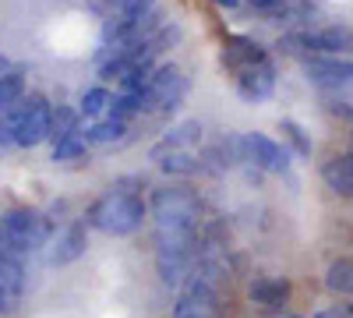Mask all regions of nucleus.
<instances>
[{"label": "nucleus", "instance_id": "f257e3e1", "mask_svg": "<svg viewBox=\"0 0 353 318\" xmlns=\"http://www.w3.org/2000/svg\"><path fill=\"white\" fill-rule=\"evenodd\" d=\"M131 181H121L117 188H110L106 195H99L85 212V223L99 230L106 237H131L134 230L149 216V206L141 201L138 188H128Z\"/></svg>", "mask_w": 353, "mask_h": 318}, {"label": "nucleus", "instance_id": "f03ea898", "mask_svg": "<svg viewBox=\"0 0 353 318\" xmlns=\"http://www.w3.org/2000/svg\"><path fill=\"white\" fill-rule=\"evenodd\" d=\"M198 230H156V272L166 286H184L194 276Z\"/></svg>", "mask_w": 353, "mask_h": 318}, {"label": "nucleus", "instance_id": "7ed1b4c3", "mask_svg": "<svg viewBox=\"0 0 353 318\" xmlns=\"http://www.w3.org/2000/svg\"><path fill=\"white\" fill-rule=\"evenodd\" d=\"M50 237H53V223L36 209H8L0 216V248L11 255L32 258L50 244Z\"/></svg>", "mask_w": 353, "mask_h": 318}, {"label": "nucleus", "instance_id": "20e7f679", "mask_svg": "<svg viewBox=\"0 0 353 318\" xmlns=\"http://www.w3.org/2000/svg\"><path fill=\"white\" fill-rule=\"evenodd\" d=\"M138 96V113H170L184 103L188 96V78L181 68L173 64H163V68H152L149 78H145L138 89H131Z\"/></svg>", "mask_w": 353, "mask_h": 318}, {"label": "nucleus", "instance_id": "39448f33", "mask_svg": "<svg viewBox=\"0 0 353 318\" xmlns=\"http://www.w3.org/2000/svg\"><path fill=\"white\" fill-rule=\"evenodd\" d=\"M149 209H152L156 230H198L201 201L191 188H181V184L156 188Z\"/></svg>", "mask_w": 353, "mask_h": 318}, {"label": "nucleus", "instance_id": "423d86ee", "mask_svg": "<svg viewBox=\"0 0 353 318\" xmlns=\"http://www.w3.org/2000/svg\"><path fill=\"white\" fill-rule=\"evenodd\" d=\"M290 53H307V57H339L346 50H353V28L346 25H325V28H301V32L283 36V43Z\"/></svg>", "mask_w": 353, "mask_h": 318}, {"label": "nucleus", "instance_id": "0eeeda50", "mask_svg": "<svg viewBox=\"0 0 353 318\" xmlns=\"http://www.w3.org/2000/svg\"><path fill=\"white\" fill-rule=\"evenodd\" d=\"M50 121H53V106L43 96H28L21 99V117H18V149H36L43 141H50Z\"/></svg>", "mask_w": 353, "mask_h": 318}, {"label": "nucleus", "instance_id": "6e6552de", "mask_svg": "<svg viewBox=\"0 0 353 318\" xmlns=\"http://www.w3.org/2000/svg\"><path fill=\"white\" fill-rule=\"evenodd\" d=\"M25 286H28V258L0 248V315H11L21 308Z\"/></svg>", "mask_w": 353, "mask_h": 318}, {"label": "nucleus", "instance_id": "1a4fd4ad", "mask_svg": "<svg viewBox=\"0 0 353 318\" xmlns=\"http://www.w3.org/2000/svg\"><path fill=\"white\" fill-rule=\"evenodd\" d=\"M216 297H219L216 283L201 279V276H191L184 283L181 297L173 301L170 318H216Z\"/></svg>", "mask_w": 353, "mask_h": 318}, {"label": "nucleus", "instance_id": "9d476101", "mask_svg": "<svg viewBox=\"0 0 353 318\" xmlns=\"http://www.w3.org/2000/svg\"><path fill=\"white\" fill-rule=\"evenodd\" d=\"M230 74H233V89H237V96L248 99V103L269 99L272 89H276V64H272V57L254 61V64H244V68L230 71Z\"/></svg>", "mask_w": 353, "mask_h": 318}, {"label": "nucleus", "instance_id": "9b49d317", "mask_svg": "<svg viewBox=\"0 0 353 318\" xmlns=\"http://www.w3.org/2000/svg\"><path fill=\"white\" fill-rule=\"evenodd\" d=\"M244 138V156L251 166L265 170V173H286L290 170V152L272 141L269 135H241Z\"/></svg>", "mask_w": 353, "mask_h": 318}, {"label": "nucleus", "instance_id": "f8f14e48", "mask_svg": "<svg viewBox=\"0 0 353 318\" xmlns=\"http://www.w3.org/2000/svg\"><path fill=\"white\" fill-rule=\"evenodd\" d=\"M304 71L321 89H350L353 85V61H339V57H307Z\"/></svg>", "mask_w": 353, "mask_h": 318}, {"label": "nucleus", "instance_id": "ddd939ff", "mask_svg": "<svg viewBox=\"0 0 353 318\" xmlns=\"http://www.w3.org/2000/svg\"><path fill=\"white\" fill-rule=\"evenodd\" d=\"M81 255H85V223H71L57 237H50V255H46L50 266H71Z\"/></svg>", "mask_w": 353, "mask_h": 318}, {"label": "nucleus", "instance_id": "4468645a", "mask_svg": "<svg viewBox=\"0 0 353 318\" xmlns=\"http://www.w3.org/2000/svg\"><path fill=\"white\" fill-rule=\"evenodd\" d=\"M198 141H201V124H194V121H188V124H176V128H170L156 146L149 149V156L159 163L163 156H170V152H198Z\"/></svg>", "mask_w": 353, "mask_h": 318}, {"label": "nucleus", "instance_id": "2eb2a0df", "mask_svg": "<svg viewBox=\"0 0 353 318\" xmlns=\"http://www.w3.org/2000/svg\"><path fill=\"white\" fill-rule=\"evenodd\" d=\"M265 46L261 43H254V39H248V36H230L226 43H223V68L226 71H237V68H244V64H254V61H265Z\"/></svg>", "mask_w": 353, "mask_h": 318}, {"label": "nucleus", "instance_id": "dca6fc26", "mask_svg": "<svg viewBox=\"0 0 353 318\" xmlns=\"http://www.w3.org/2000/svg\"><path fill=\"white\" fill-rule=\"evenodd\" d=\"M251 301L265 311H279L290 301V279L283 276H261L251 283Z\"/></svg>", "mask_w": 353, "mask_h": 318}, {"label": "nucleus", "instance_id": "f3484780", "mask_svg": "<svg viewBox=\"0 0 353 318\" xmlns=\"http://www.w3.org/2000/svg\"><path fill=\"white\" fill-rule=\"evenodd\" d=\"M321 181L329 184L332 195H339V198H353V152L332 156L325 166H321Z\"/></svg>", "mask_w": 353, "mask_h": 318}, {"label": "nucleus", "instance_id": "a211bd4d", "mask_svg": "<svg viewBox=\"0 0 353 318\" xmlns=\"http://www.w3.org/2000/svg\"><path fill=\"white\" fill-rule=\"evenodd\" d=\"M124 135H128V121H117V117H106V121H96L92 128H85L88 146H110V141H121Z\"/></svg>", "mask_w": 353, "mask_h": 318}, {"label": "nucleus", "instance_id": "6ab92c4d", "mask_svg": "<svg viewBox=\"0 0 353 318\" xmlns=\"http://www.w3.org/2000/svg\"><path fill=\"white\" fill-rule=\"evenodd\" d=\"M21 99H25V74L18 68H8L4 74H0V113L11 110Z\"/></svg>", "mask_w": 353, "mask_h": 318}, {"label": "nucleus", "instance_id": "aec40b11", "mask_svg": "<svg viewBox=\"0 0 353 318\" xmlns=\"http://www.w3.org/2000/svg\"><path fill=\"white\" fill-rule=\"evenodd\" d=\"M325 286L332 294H346L353 297V258H336L325 272Z\"/></svg>", "mask_w": 353, "mask_h": 318}, {"label": "nucleus", "instance_id": "412c9836", "mask_svg": "<svg viewBox=\"0 0 353 318\" xmlns=\"http://www.w3.org/2000/svg\"><path fill=\"white\" fill-rule=\"evenodd\" d=\"M85 149H88V138H85V131L78 128V131H71V135H64V138H57V141H53V159H57V163L81 159Z\"/></svg>", "mask_w": 353, "mask_h": 318}, {"label": "nucleus", "instance_id": "4be33fe9", "mask_svg": "<svg viewBox=\"0 0 353 318\" xmlns=\"http://www.w3.org/2000/svg\"><path fill=\"white\" fill-rule=\"evenodd\" d=\"M78 117H81L78 110H71V106H57V110H53V121H50V141H57V138H64V135L78 131V128H81Z\"/></svg>", "mask_w": 353, "mask_h": 318}, {"label": "nucleus", "instance_id": "5701e85b", "mask_svg": "<svg viewBox=\"0 0 353 318\" xmlns=\"http://www.w3.org/2000/svg\"><path fill=\"white\" fill-rule=\"evenodd\" d=\"M110 103H113V96H110L106 89H88V92L81 96L78 113H81V117H103V113L110 110Z\"/></svg>", "mask_w": 353, "mask_h": 318}, {"label": "nucleus", "instance_id": "b1692460", "mask_svg": "<svg viewBox=\"0 0 353 318\" xmlns=\"http://www.w3.org/2000/svg\"><path fill=\"white\" fill-rule=\"evenodd\" d=\"M18 117H21V103L0 113V149H11L18 141Z\"/></svg>", "mask_w": 353, "mask_h": 318}, {"label": "nucleus", "instance_id": "393cba45", "mask_svg": "<svg viewBox=\"0 0 353 318\" xmlns=\"http://www.w3.org/2000/svg\"><path fill=\"white\" fill-rule=\"evenodd\" d=\"M159 166H163L166 173H176V177H188V173L198 170V156H194V152H170V156L159 159Z\"/></svg>", "mask_w": 353, "mask_h": 318}, {"label": "nucleus", "instance_id": "a878e982", "mask_svg": "<svg viewBox=\"0 0 353 318\" xmlns=\"http://www.w3.org/2000/svg\"><path fill=\"white\" fill-rule=\"evenodd\" d=\"M283 135L293 141V149H297V156H311V138L304 135V128L297 121H283Z\"/></svg>", "mask_w": 353, "mask_h": 318}, {"label": "nucleus", "instance_id": "bb28decb", "mask_svg": "<svg viewBox=\"0 0 353 318\" xmlns=\"http://www.w3.org/2000/svg\"><path fill=\"white\" fill-rule=\"evenodd\" d=\"M290 0H251V8L254 11H261V14H272V11H279V8H286Z\"/></svg>", "mask_w": 353, "mask_h": 318}, {"label": "nucleus", "instance_id": "cd10ccee", "mask_svg": "<svg viewBox=\"0 0 353 318\" xmlns=\"http://www.w3.org/2000/svg\"><path fill=\"white\" fill-rule=\"evenodd\" d=\"M314 318H353V311L350 308H321Z\"/></svg>", "mask_w": 353, "mask_h": 318}, {"label": "nucleus", "instance_id": "c85d7f7f", "mask_svg": "<svg viewBox=\"0 0 353 318\" xmlns=\"http://www.w3.org/2000/svg\"><path fill=\"white\" fill-rule=\"evenodd\" d=\"M106 4H110V8H113V11H124V8H128V4H131V0H106Z\"/></svg>", "mask_w": 353, "mask_h": 318}, {"label": "nucleus", "instance_id": "c756f323", "mask_svg": "<svg viewBox=\"0 0 353 318\" xmlns=\"http://www.w3.org/2000/svg\"><path fill=\"white\" fill-rule=\"evenodd\" d=\"M216 4H223V8H233V4H241V0H216Z\"/></svg>", "mask_w": 353, "mask_h": 318}, {"label": "nucleus", "instance_id": "7c9ffc66", "mask_svg": "<svg viewBox=\"0 0 353 318\" xmlns=\"http://www.w3.org/2000/svg\"><path fill=\"white\" fill-rule=\"evenodd\" d=\"M8 71V61H4V57H0V74H4Z\"/></svg>", "mask_w": 353, "mask_h": 318}, {"label": "nucleus", "instance_id": "2f4dec72", "mask_svg": "<svg viewBox=\"0 0 353 318\" xmlns=\"http://www.w3.org/2000/svg\"><path fill=\"white\" fill-rule=\"evenodd\" d=\"M283 318H301V315H283Z\"/></svg>", "mask_w": 353, "mask_h": 318}]
</instances>
